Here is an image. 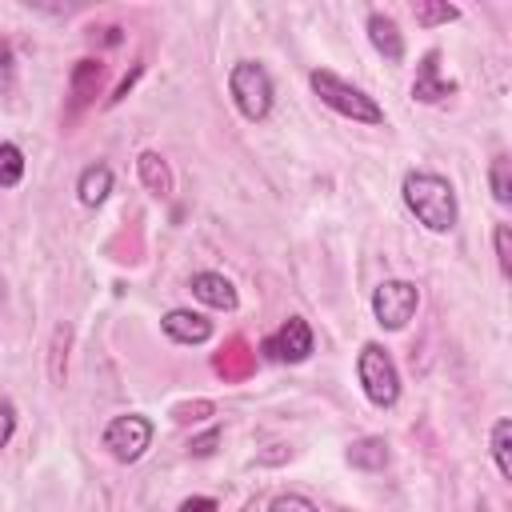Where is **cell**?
<instances>
[{
    "instance_id": "5b68a950",
    "label": "cell",
    "mask_w": 512,
    "mask_h": 512,
    "mask_svg": "<svg viewBox=\"0 0 512 512\" xmlns=\"http://www.w3.org/2000/svg\"><path fill=\"white\" fill-rule=\"evenodd\" d=\"M416 304H420V292H416L412 280H384V284H376V292H372L376 324L388 328V332H400V328L412 320Z\"/></svg>"
},
{
    "instance_id": "484cf974",
    "label": "cell",
    "mask_w": 512,
    "mask_h": 512,
    "mask_svg": "<svg viewBox=\"0 0 512 512\" xmlns=\"http://www.w3.org/2000/svg\"><path fill=\"white\" fill-rule=\"evenodd\" d=\"M480 512H484V508H480Z\"/></svg>"
},
{
    "instance_id": "6da1fadb",
    "label": "cell",
    "mask_w": 512,
    "mask_h": 512,
    "mask_svg": "<svg viewBox=\"0 0 512 512\" xmlns=\"http://www.w3.org/2000/svg\"><path fill=\"white\" fill-rule=\"evenodd\" d=\"M400 196L408 212L428 228V232H448L456 224V192L444 176L436 172H408L400 184Z\"/></svg>"
},
{
    "instance_id": "603a6c76",
    "label": "cell",
    "mask_w": 512,
    "mask_h": 512,
    "mask_svg": "<svg viewBox=\"0 0 512 512\" xmlns=\"http://www.w3.org/2000/svg\"><path fill=\"white\" fill-rule=\"evenodd\" d=\"M12 76H16V60H12L8 40L0 36V92H8V88H12Z\"/></svg>"
},
{
    "instance_id": "3957f363",
    "label": "cell",
    "mask_w": 512,
    "mask_h": 512,
    "mask_svg": "<svg viewBox=\"0 0 512 512\" xmlns=\"http://www.w3.org/2000/svg\"><path fill=\"white\" fill-rule=\"evenodd\" d=\"M228 96L244 120H264L272 112V76L256 60H236L228 72Z\"/></svg>"
},
{
    "instance_id": "9a60e30c",
    "label": "cell",
    "mask_w": 512,
    "mask_h": 512,
    "mask_svg": "<svg viewBox=\"0 0 512 512\" xmlns=\"http://www.w3.org/2000/svg\"><path fill=\"white\" fill-rule=\"evenodd\" d=\"M492 460H496V472L512 480V420L508 416L492 424Z\"/></svg>"
},
{
    "instance_id": "277c9868",
    "label": "cell",
    "mask_w": 512,
    "mask_h": 512,
    "mask_svg": "<svg viewBox=\"0 0 512 512\" xmlns=\"http://www.w3.org/2000/svg\"><path fill=\"white\" fill-rule=\"evenodd\" d=\"M356 376H360L364 396H368L376 408H392V404L400 400V372H396L388 348H380V344L368 340V344L360 348V356H356Z\"/></svg>"
},
{
    "instance_id": "5bb4252c",
    "label": "cell",
    "mask_w": 512,
    "mask_h": 512,
    "mask_svg": "<svg viewBox=\"0 0 512 512\" xmlns=\"http://www.w3.org/2000/svg\"><path fill=\"white\" fill-rule=\"evenodd\" d=\"M348 464L352 468H364V472H380L388 464V444L380 436H364L348 448Z\"/></svg>"
},
{
    "instance_id": "d6986e66",
    "label": "cell",
    "mask_w": 512,
    "mask_h": 512,
    "mask_svg": "<svg viewBox=\"0 0 512 512\" xmlns=\"http://www.w3.org/2000/svg\"><path fill=\"white\" fill-rule=\"evenodd\" d=\"M268 512H320L308 496H300V492H280L272 504H268Z\"/></svg>"
},
{
    "instance_id": "7a4b0ae2",
    "label": "cell",
    "mask_w": 512,
    "mask_h": 512,
    "mask_svg": "<svg viewBox=\"0 0 512 512\" xmlns=\"http://www.w3.org/2000/svg\"><path fill=\"white\" fill-rule=\"evenodd\" d=\"M308 84H312V92H316L332 112H340V116H348V120H360V124H384V108H380L364 88L340 80L336 72L316 68V72L308 76Z\"/></svg>"
},
{
    "instance_id": "44dd1931",
    "label": "cell",
    "mask_w": 512,
    "mask_h": 512,
    "mask_svg": "<svg viewBox=\"0 0 512 512\" xmlns=\"http://www.w3.org/2000/svg\"><path fill=\"white\" fill-rule=\"evenodd\" d=\"M496 260H500V272L512 276V228L508 224H496Z\"/></svg>"
},
{
    "instance_id": "ba28073f",
    "label": "cell",
    "mask_w": 512,
    "mask_h": 512,
    "mask_svg": "<svg viewBox=\"0 0 512 512\" xmlns=\"http://www.w3.org/2000/svg\"><path fill=\"white\" fill-rule=\"evenodd\" d=\"M452 92H456V84H452L448 76H440V52H436V48L424 52L420 64H416L412 96H416L420 104H436V100H444V96H452Z\"/></svg>"
},
{
    "instance_id": "8fae6325",
    "label": "cell",
    "mask_w": 512,
    "mask_h": 512,
    "mask_svg": "<svg viewBox=\"0 0 512 512\" xmlns=\"http://www.w3.org/2000/svg\"><path fill=\"white\" fill-rule=\"evenodd\" d=\"M368 40H372V48H376L388 64H400V60H404V40H400V28H396L392 16L372 12V16H368Z\"/></svg>"
},
{
    "instance_id": "8992f818",
    "label": "cell",
    "mask_w": 512,
    "mask_h": 512,
    "mask_svg": "<svg viewBox=\"0 0 512 512\" xmlns=\"http://www.w3.org/2000/svg\"><path fill=\"white\" fill-rule=\"evenodd\" d=\"M100 440H104V448H108L120 464H132V460H140V456L148 452V444H152V420L140 416V412L116 416V420H108V428H104Z\"/></svg>"
},
{
    "instance_id": "52a82bcc",
    "label": "cell",
    "mask_w": 512,
    "mask_h": 512,
    "mask_svg": "<svg viewBox=\"0 0 512 512\" xmlns=\"http://www.w3.org/2000/svg\"><path fill=\"white\" fill-rule=\"evenodd\" d=\"M260 348H264V356H268V360L300 364V360H308V356H312V328H308V320H304V316H288V320L280 324V332H276V336H268Z\"/></svg>"
},
{
    "instance_id": "2e32d148",
    "label": "cell",
    "mask_w": 512,
    "mask_h": 512,
    "mask_svg": "<svg viewBox=\"0 0 512 512\" xmlns=\"http://www.w3.org/2000/svg\"><path fill=\"white\" fill-rule=\"evenodd\" d=\"M24 176V152L16 144H0V188H16Z\"/></svg>"
},
{
    "instance_id": "d4e9b609",
    "label": "cell",
    "mask_w": 512,
    "mask_h": 512,
    "mask_svg": "<svg viewBox=\"0 0 512 512\" xmlns=\"http://www.w3.org/2000/svg\"><path fill=\"white\" fill-rule=\"evenodd\" d=\"M212 444H216V432H208L204 440H196V444H192V452H196V456H208V452H212Z\"/></svg>"
},
{
    "instance_id": "30bf717a",
    "label": "cell",
    "mask_w": 512,
    "mask_h": 512,
    "mask_svg": "<svg viewBox=\"0 0 512 512\" xmlns=\"http://www.w3.org/2000/svg\"><path fill=\"white\" fill-rule=\"evenodd\" d=\"M192 296H196L200 304H208V308H220V312H232V308L240 304L232 280L220 276V272H196V276H192Z\"/></svg>"
},
{
    "instance_id": "7c38bea8",
    "label": "cell",
    "mask_w": 512,
    "mask_h": 512,
    "mask_svg": "<svg viewBox=\"0 0 512 512\" xmlns=\"http://www.w3.org/2000/svg\"><path fill=\"white\" fill-rule=\"evenodd\" d=\"M76 192H80V204H88V208L104 204L108 192H112V168L108 164H88L76 180Z\"/></svg>"
},
{
    "instance_id": "9c48e42d",
    "label": "cell",
    "mask_w": 512,
    "mask_h": 512,
    "mask_svg": "<svg viewBox=\"0 0 512 512\" xmlns=\"http://www.w3.org/2000/svg\"><path fill=\"white\" fill-rule=\"evenodd\" d=\"M160 328H164L168 340H176V344H204V340L212 336V320H208L204 312H188V308L164 312Z\"/></svg>"
},
{
    "instance_id": "cb8c5ba5",
    "label": "cell",
    "mask_w": 512,
    "mask_h": 512,
    "mask_svg": "<svg viewBox=\"0 0 512 512\" xmlns=\"http://www.w3.org/2000/svg\"><path fill=\"white\" fill-rule=\"evenodd\" d=\"M180 512H216V500L212 496H188L180 504Z\"/></svg>"
},
{
    "instance_id": "7402d4cb",
    "label": "cell",
    "mask_w": 512,
    "mask_h": 512,
    "mask_svg": "<svg viewBox=\"0 0 512 512\" xmlns=\"http://www.w3.org/2000/svg\"><path fill=\"white\" fill-rule=\"evenodd\" d=\"M12 432H16V404L0 396V448L12 440Z\"/></svg>"
},
{
    "instance_id": "e0dca14e",
    "label": "cell",
    "mask_w": 512,
    "mask_h": 512,
    "mask_svg": "<svg viewBox=\"0 0 512 512\" xmlns=\"http://www.w3.org/2000/svg\"><path fill=\"white\" fill-rule=\"evenodd\" d=\"M488 184H492V196H496L500 204H512V164H508V156H496V160H492Z\"/></svg>"
},
{
    "instance_id": "ffe728a7",
    "label": "cell",
    "mask_w": 512,
    "mask_h": 512,
    "mask_svg": "<svg viewBox=\"0 0 512 512\" xmlns=\"http://www.w3.org/2000/svg\"><path fill=\"white\" fill-rule=\"evenodd\" d=\"M460 12L452 8V4H416V20L420 24H448V20H456Z\"/></svg>"
},
{
    "instance_id": "4fadbf2b",
    "label": "cell",
    "mask_w": 512,
    "mask_h": 512,
    "mask_svg": "<svg viewBox=\"0 0 512 512\" xmlns=\"http://www.w3.org/2000/svg\"><path fill=\"white\" fill-rule=\"evenodd\" d=\"M136 172H140V180H144L148 192H156V196H168L172 192V172H168V164H164L160 152H140L136 156Z\"/></svg>"
},
{
    "instance_id": "ac0fdd59",
    "label": "cell",
    "mask_w": 512,
    "mask_h": 512,
    "mask_svg": "<svg viewBox=\"0 0 512 512\" xmlns=\"http://www.w3.org/2000/svg\"><path fill=\"white\" fill-rule=\"evenodd\" d=\"M100 84V64L96 60H80L76 72H72V88H76V100H88Z\"/></svg>"
}]
</instances>
